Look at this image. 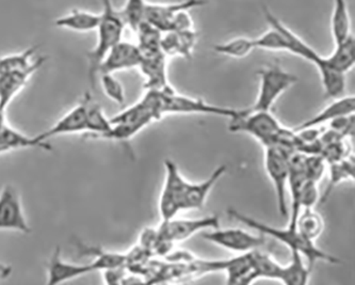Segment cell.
<instances>
[{
	"label": "cell",
	"instance_id": "obj_1",
	"mask_svg": "<svg viewBox=\"0 0 355 285\" xmlns=\"http://www.w3.org/2000/svg\"><path fill=\"white\" fill-rule=\"evenodd\" d=\"M231 218L235 219L238 223H243L251 229L255 230L257 233L265 235V236L273 237L279 243H284L291 251H297L305 257L309 263V266L313 268L315 263L327 262L330 264H338L340 263L339 259L329 254L325 251L321 250L315 245L314 241L305 239L295 227H287L284 229L271 227L267 223H261L257 219L252 218L250 216L240 213L234 209H227Z\"/></svg>",
	"mask_w": 355,
	"mask_h": 285
},
{
	"label": "cell",
	"instance_id": "obj_2",
	"mask_svg": "<svg viewBox=\"0 0 355 285\" xmlns=\"http://www.w3.org/2000/svg\"><path fill=\"white\" fill-rule=\"evenodd\" d=\"M102 3L103 11L99 13L101 19L95 31L97 33V42L87 53L88 78L92 90L96 87L99 65L112 47L122 41L123 33L126 27L120 10L114 8L112 0H102Z\"/></svg>",
	"mask_w": 355,
	"mask_h": 285
},
{
	"label": "cell",
	"instance_id": "obj_3",
	"mask_svg": "<svg viewBox=\"0 0 355 285\" xmlns=\"http://www.w3.org/2000/svg\"><path fill=\"white\" fill-rule=\"evenodd\" d=\"M157 93V110L160 119L166 114H201L235 119L247 112L245 110H234L227 107L208 104L201 98H189L180 95L171 86L164 90H156Z\"/></svg>",
	"mask_w": 355,
	"mask_h": 285
},
{
	"label": "cell",
	"instance_id": "obj_4",
	"mask_svg": "<svg viewBox=\"0 0 355 285\" xmlns=\"http://www.w3.org/2000/svg\"><path fill=\"white\" fill-rule=\"evenodd\" d=\"M259 78V91L257 102L254 103L249 110H265L271 112L277 98L293 85L297 84V77L284 70L281 65H267L257 72Z\"/></svg>",
	"mask_w": 355,
	"mask_h": 285
},
{
	"label": "cell",
	"instance_id": "obj_5",
	"mask_svg": "<svg viewBox=\"0 0 355 285\" xmlns=\"http://www.w3.org/2000/svg\"><path fill=\"white\" fill-rule=\"evenodd\" d=\"M229 128L232 132H245L251 135L252 137L267 148L275 144L277 135L283 126L271 112H251L247 108L245 114L232 119Z\"/></svg>",
	"mask_w": 355,
	"mask_h": 285
},
{
	"label": "cell",
	"instance_id": "obj_6",
	"mask_svg": "<svg viewBox=\"0 0 355 285\" xmlns=\"http://www.w3.org/2000/svg\"><path fill=\"white\" fill-rule=\"evenodd\" d=\"M265 151V168L268 178L272 182L277 195V209L284 218H288L287 188H288V156L275 146H267Z\"/></svg>",
	"mask_w": 355,
	"mask_h": 285
},
{
	"label": "cell",
	"instance_id": "obj_7",
	"mask_svg": "<svg viewBox=\"0 0 355 285\" xmlns=\"http://www.w3.org/2000/svg\"><path fill=\"white\" fill-rule=\"evenodd\" d=\"M166 181L160 196L159 211L162 221L175 218L182 211V200L187 189L188 183L182 176L175 162L164 160Z\"/></svg>",
	"mask_w": 355,
	"mask_h": 285
},
{
	"label": "cell",
	"instance_id": "obj_8",
	"mask_svg": "<svg viewBox=\"0 0 355 285\" xmlns=\"http://www.w3.org/2000/svg\"><path fill=\"white\" fill-rule=\"evenodd\" d=\"M0 231H12L23 234L31 232L21 196L11 184L6 185L0 191Z\"/></svg>",
	"mask_w": 355,
	"mask_h": 285
},
{
	"label": "cell",
	"instance_id": "obj_9",
	"mask_svg": "<svg viewBox=\"0 0 355 285\" xmlns=\"http://www.w3.org/2000/svg\"><path fill=\"white\" fill-rule=\"evenodd\" d=\"M204 239L235 252L247 253L265 245V235H254L243 229H217L204 231Z\"/></svg>",
	"mask_w": 355,
	"mask_h": 285
},
{
	"label": "cell",
	"instance_id": "obj_10",
	"mask_svg": "<svg viewBox=\"0 0 355 285\" xmlns=\"http://www.w3.org/2000/svg\"><path fill=\"white\" fill-rule=\"evenodd\" d=\"M220 227L218 216H207L198 219H168L162 221L157 229L158 236L171 243L186 241L198 233Z\"/></svg>",
	"mask_w": 355,
	"mask_h": 285
},
{
	"label": "cell",
	"instance_id": "obj_11",
	"mask_svg": "<svg viewBox=\"0 0 355 285\" xmlns=\"http://www.w3.org/2000/svg\"><path fill=\"white\" fill-rule=\"evenodd\" d=\"M88 120L85 100L81 98L79 104L73 107L67 114H63L49 130H44L35 137L41 142H47L51 138L65 136V135L87 134Z\"/></svg>",
	"mask_w": 355,
	"mask_h": 285
},
{
	"label": "cell",
	"instance_id": "obj_12",
	"mask_svg": "<svg viewBox=\"0 0 355 285\" xmlns=\"http://www.w3.org/2000/svg\"><path fill=\"white\" fill-rule=\"evenodd\" d=\"M207 5V0H184L182 3H146L144 21L150 23L162 33L171 31L172 24L176 15L182 10H191L194 8Z\"/></svg>",
	"mask_w": 355,
	"mask_h": 285
},
{
	"label": "cell",
	"instance_id": "obj_13",
	"mask_svg": "<svg viewBox=\"0 0 355 285\" xmlns=\"http://www.w3.org/2000/svg\"><path fill=\"white\" fill-rule=\"evenodd\" d=\"M142 58L144 56L138 45L120 41L107 53V56L99 65L98 75L103 73L114 74L120 71L139 67Z\"/></svg>",
	"mask_w": 355,
	"mask_h": 285
},
{
	"label": "cell",
	"instance_id": "obj_14",
	"mask_svg": "<svg viewBox=\"0 0 355 285\" xmlns=\"http://www.w3.org/2000/svg\"><path fill=\"white\" fill-rule=\"evenodd\" d=\"M92 271V267L89 263L88 264H76V263L65 261L61 255L60 248L57 247L46 265V283L49 285L60 284V283L86 276Z\"/></svg>",
	"mask_w": 355,
	"mask_h": 285
},
{
	"label": "cell",
	"instance_id": "obj_15",
	"mask_svg": "<svg viewBox=\"0 0 355 285\" xmlns=\"http://www.w3.org/2000/svg\"><path fill=\"white\" fill-rule=\"evenodd\" d=\"M46 58L39 57L33 67L26 70L0 74V108L6 110L8 105L25 88L29 79L45 63Z\"/></svg>",
	"mask_w": 355,
	"mask_h": 285
},
{
	"label": "cell",
	"instance_id": "obj_16",
	"mask_svg": "<svg viewBox=\"0 0 355 285\" xmlns=\"http://www.w3.org/2000/svg\"><path fill=\"white\" fill-rule=\"evenodd\" d=\"M198 41L194 29L162 33L160 49L166 56H180L191 59L192 51Z\"/></svg>",
	"mask_w": 355,
	"mask_h": 285
},
{
	"label": "cell",
	"instance_id": "obj_17",
	"mask_svg": "<svg viewBox=\"0 0 355 285\" xmlns=\"http://www.w3.org/2000/svg\"><path fill=\"white\" fill-rule=\"evenodd\" d=\"M226 166H220L210 174L209 178L201 183H188L187 189L182 200V211L201 209L205 205L210 190L225 174Z\"/></svg>",
	"mask_w": 355,
	"mask_h": 285
},
{
	"label": "cell",
	"instance_id": "obj_18",
	"mask_svg": "<svg viewBox=\"0 0 355 285\" xmlns=\"http://www.w3.org/2000/svg\"><path fill=\"white\" fill-rule=\"evenodd\" d=\"M164 53L144 56L139 69L146 77V88L148 90H164L168 88L166 79V61Z\"/></svg>",
	"mask_w": 355,
	"mask_h": 285
},
{
	"label": "cell",
	"instance_id": "obj_19",
	"mask_svg": "<svg viewBox=\"0 0 355 285\" xmlns=\"http://www.w3.org/2000/svg\"><path fill=\"white\" fill-rule=\"evenodd\" d=\"M23 148H42L45 151H49L51 146L47 142L40 141L35 136H27L6 123L0 130V155Z\"/></svg>",
	"mask_w": 355,
	"mask_h": 285
},
{
	"label": "cell",
	"instance_id": "obj_20",
	"mask_svg": "<svg viewBox=\"0 0 355 285\" xmlns=\"http://www.w3.org/2000/svg\"><path fill=\"white\" fill-rule=\"evenodd\" d=\"M355 112L354 96H340L337 98L334 102L331 103L324 110H321L319 114L313 118L303 122L301 126H297L295 130L301 128H317L320 124L330 123L331 121L335 120L338 116H349Z\"/></svg>",
	"mask_w": 355,
	"mask_h": 285
},
{
	"label": "cell",
	"instance_id": "obj_21",
	"mask_svg": "<svg viewBox=\"0 0 355 285\" xmlns=\"http://www.w3.org/2000/svg\"><path fill=\"white\" fill-rule=\"evenodd\" d=\"M101 15L87 10L74 9L67 15L55 19V27L75 31V33H91L96 31Z\"/></svg>",
	"mask_w": 355,
	"mask_h": 285
},
{
	"label": "cell",
	"instance_id": "obj_22",
	"mask_svg": "<svg viewBox=\"0 0 355 285\" xmlns=\"http://www.w3.org/2000/svg\"><path fill=\"white\" fill-rule=\"evenodd\" d=\"M77 250L85 255L92 257L89 264L92 267L93 271L106 270V269L116 268L125 266L126 264V254L121 252L104 250L98 247L87 246L85 243H76Z\"/></svg>",
	"mask_w": 355,
	"mask_h": 285
},
{
	"label": "cell",
	"instance_id": "obj_23",
	"mask_svg": "<svg viewBox=\"0 0 355 285\" xmlns=\"http://www.w3.org/2000/svg\"><path fill=\"white\" fill-rule=\"evenodd\" d=\"M283 265L279 264L272 257L259 251H252V268L243 284H250L257 279L267 278L279 280Z\"/></svg>",
	"mask_w": 355,
	"mask_h": 285
},
{
	"label": "cell",
	"instance_id": "obj_24",
	"mask_svg": "<svg viewBox=\"0 0 355 285\" xmlns=\"http://www.w3.org/2000/svg\"><path fill=\"white\" fill-rule=\"evenodd\" d=\"M83 98L86 103L87 120H88L87 135L89 137L102 139L103 136L112 128L111 119L107 118L102 106L93 100L90 93H86Z\"/></svg>",
	"mask_w": 355,
	"mask_h": 285
},
{
	"label": "cell",
	"instance_id": "obj_25",
	"mask_svg": "<svg viewBox=\"0 0 355 285\" xmlns=\"http://www.w3.org/2000/svg\"><path fill=\"white\" fill-rule=\"evenodd\" d=\"M331 31L334 44L344 42L351 33V17L347 0H334L332 17H331Z\"/></svg>",
	"mask_w": 355,
	"mask_h": 285
},
{
	"label": "cell",
	"instance_id": "obj_26",
	"mask_svg": "<svg viewBox=\"0 0 355 285\" xmlns=\"http://www.w3.org/2000/svg\"><path fill=\"white\" fill-rule=\"evenodd\" d=\"M325 62L339 72L347 74L352 70L355 63V40L351 35L344 42L335 45L330 56L324 57Z\"/></svg>",
	"mask_w": 355,
	"mask_h": 285
},
{
	"label": "cell",
	"instance_id": "obj_27",
	"mask_svg": "<svg viewBox=\"0 0 355 285\" xmlns=\"http://www.w3.org/2000/svg\"><path fill=\"white\" fill-rule=\"evenodd\" d=\"M316 67L320 75L321 83L327 96L333 98L343 96L346 89V74L331 67L328 63L325 62L323 56Z\"/></svg>",
	"mask_w": 355,
	"mask_h": 285
},
{
	"label": "cell",
	"instance_id": "obj_28",
	"mask_svg": "<svg viewBox=\"0 0 355 285\" xmlns=\"http://www.w3.org/2000/svg\"><path fill=\"white\" fill-rule=\"evenodd\" d=\"M291 261L282 267L279 281L287 285H305L309 282L311 268L305 265L303 255L297 251H291Z\"/></svg>",
	"mask_w": 355,
	"mask_h": 285
},
{
	"label": "cell",
	"instance_id": "obj_29",
	"mask_svg": "<svg viewBox=\"0 0 355 285\" xmlns=\"http://www.w3.org/2000/svg\"><path fill=\"white\" fill-rule=\"evenodd\" d=\"M295 229L309 241H314L322 234L324 221L322 216L314 209H301L295 225Z\"/></svg>",
	"mask_w": 355,
	"mask_h": 285
},
{
	"label": "cell",
	"instance_id": "obj_30",
	"mask_svg": "<svg viewBox=\"0 0 355 285\" xmlns=\"http://www.w3.org/2000/svg\"><path fill=\"white\" fill-rule=\"evenodd\" d=\"M330 168V180H329L327 191L320 199V203L327 201L333 189L345 180H354V158L348 155L340 162H333L328 165Z\"/></svg>",
	"mask_w": 355,
	"mask_h": 285
},
{
	"label": "cell",
	"instance_id": "obj_31",
	"mask_svg": "<svg viewBox=\"0 0 355 285\" xmlns=\"http://www.w3.org/2000/svg\"><path fill=\"white\" fill-rule=\"evenodd\" d=\"M135 33L138 35V47L142 53V56L162 53L160 49L162 33L159 29L150 25L148 21H144L138 26Z\"/></svg>",
	"mask_w": 355,
	"mask_h": 285
},
{
	"label": "cell",
	"instance_id": "obj_32",
	"mask_svg": "<svg viewBox=\"0 0 355 285\" xmlns=\"http://www.w3.org/2000/svg\"><path fill=\"white\" fill-rule=\"evenodd\" d=\"M252 268V251L225 261L227 284H243Z\"/></svg>",
	"mask_w": 355,
	"mask_h": 285
},
{
	"label": "cell",
	"instance_id": "obj_33",
	"mask_svg": "<svg viewBox=\"0 0 355 285\" xmlns=\"http://www.w3.org/2000/svg\"><path fill=\"white\" fill-rule=\"evenodd\" d=\"M37 51V46H31L21 53L0 57V74L26 70L28 67H33L39 59H33Z\"/></svg>",
	"mask_w": 355,
	"mask_h": 285
},
{
	"label": "cell",
	"instance_id": "obj_34",
	"mask_svg": "<svg viewBox=\"0 0 355 285\" xmlns=\"http://www.w3.org/2000/svg\"><path fill=\"white\" fill-rule=\"evenodd\" d=\"M254 49H257L254 44V39L245 37H235L227 42L214 45V51L216 53L237 59L245 58Z\"/></svg>",
	"mask_w": 355,
	"mask_h": 285
},
{
	"label": "cell",
	"instance_id": "obj_35",
	"mask_svg": "<svg viewBox=\"0 0 355 285\" xmlns=\"http://www.w3.org/2000/svg\"><path fill=\"white\" fill-rule=\"evenodd\" d=\"M146 3V0H126L124 8L120 10L126 26H130L134 31L144 21Z\"/></svg>",
	"mask_w": 355,
	"mask_h": 285
},
{
	"label": "cell",
	"instance_id": "obj_36",
	"mask_svg": "<svg viewBox=\"0 0 355 285\" xmlns=\"http://www.w3.org/2000/svg\"><path fill=\"white\" fill-rule=\"evenodd\" d=\"M97 79L101 81L103 91H104L105 94H106L109 100L119 105H124V87H123L120 81L114 77V75L109 74V73H103V74L98 75V78Z\"/></svg>",
	"mask_w": 355,
	"mask_h": 285
},
{
	"label": "cell",
	"instance_id": "obj_37",
	"mask_svg": "<svg viewBox=\"0 0 355 285\" xmlns=\"http://www.w3.org/2000/svg\"><path fill=\"white\" fill-rule=\"evenodd\" d=\"M327 166L328 164L320 154H311V155L305 154V174H306V179L309 181L318 183L324 175Z\"/></svg>",
	"mask_w": 355,
	"mask_h": 285
},
{
	"label": "cell",
	"instance_id": "obj_38",
	"mask_svg": "<svg viewBox=\"0 0 355 285\" xmlns=\"http://www.w3.org/2000/svg\"><path fill=\"white\" fill-rule=\"evenodd\" d=\"M316 182L306 180L302 189H301L300 197H299V205L301 209H314L315 205L319 201L318 186Z\"/></svg>",
	"mask_w": 355,
	"mask_h": 285
},
{
	"label": "cell",
	"instance_id": "obj_39",
	"mask_svg": "<svg viewBox=\"0 0 355 285\" xmlns=\"http://www.w3.org/2000/svg\"><path fill=\"white\" fill-rule=\"evenodd\" d=\"M12 274V267L5 263L0 262V280L9 278Z\"/></svg>",
	"mask_w": 355,
	"mask_h": 285
},
{
	"label": "cell",
	"instance_id": "obj_40",
	"mask_svg": "<svg viewBox=\"0 0 355 285\" xmlns=\"http://www.w3.org/2000/svg\"></svg>",
	"mask_w": 355,
	"mask_h": 285
}]
</instances>
